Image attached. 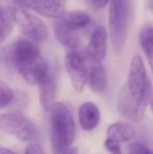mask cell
I'll use <instances>...</instances> for the list:
<instances>
[{"instance_id":"cell-16","label":"cell","mask_w":153,"mask_h":154,"mask_svg":"<svg viewBox=\"0 0 153 154\" xmlns=\"http://www.w3.org/2000/svg\"><path fill=\"white\" fill-rule=\"evenodd\" d=\"M38 86L39 100H40L41 106L44 110H48L55 104L56 90H57V86H56V82L53 75H50L48 79H46Z\"/></svg>"},{"instance_id":"cell-14","label":"cell","mask_w":153,"mask_h":154,"mask_svg":"<svg viewBox=\"0 0 153 154\" xmlns=\"http://www.w3.org/2000/svg\"><path fill=\"white\" fill-rule=\"evenodd\" d=\"M87 84L91 91L96 93L104 91L107 86V72L103 65L94 64V66L89 69Z\"/></svg>"},{"instance_id":"cell-20","label":"cell","mask_w":153,"mask_h":154,"mask_svg":"<svg viewBox=\"0 0 153 154\" xmlns=\"http://www.w3.org/2000/svg\"><path fill=\"white\" fill-rule=\"evenodd\" d=\"M15 99V92L4 82H0V108H5Z\"/></svg>"},{"instance_id":"cell-13","label":"cell","mask_w":153,"mask_h":154,"mask_svg":"<svg viewBox=\"0 0 153 154\" xmlns=\"http://www.w3.org/2000/svg\"><path fill=\"white\" fill-rule=\"evenodd\" d=\"M57 20H59L69 31L78 32L87 27L91 23V17L83 11H72L65 12Z\"/></svg>"},{"instance_id":"cell-3","label":"cell","mask_w":153,"mask_h":154,"mask_svg":"<svg viewBox=\"0 0 153 154\" xmlns=\"http://www.w3.org/2000/svg\"><path fill=\"white\" fill-rule=\"evenodd\" d=\"M109 35L115 51H122L128 32V8L125 0H110L108 13Z\"/></svg>"},{"instance_id":"cell-8","label":"cell","mask_w":153,"mask_h":154,"mask_svg":"<svg viewBox=\"0 0 153 154\" xmlns=\"http://www.w3.org/2000/svg\"><path fill=\"white\" fill-rule=\"evenodd\" d=\"M150 81L148 79L144 61L139 56H134L129 65L128 79L126 86L129 92L135 97H141L147 89Z\"/></svg>"},{"instance_id":"cell-1","label":"cell","mask_w":153,"mask_h":154,"mask_svg":"<svg viewBox=\"0 0 153 154\" xmlns=\"http://www.w3.org/2000/svg\"><path fill=\"white\" fill-rule=\"evenodd\" d=\"M49 111V136L53 154H63L72 148L76 136V124L70 105L55 103Z\"/></svg>"},{"instance_id":"cell-27","label":"cell","mask_w":153,"mask_h":154,"mask_svg":"<svg viewBox=\"0 0 153 154\" xmlns=\"http://www.w3.org/2000/svg\"><path fill=\"white\" fill-rule=\"evenodd\" d=\"M149 8H151V11L153 12V0H149Z\"/></svg>"},{"instance_id":"cell-21","label":"cell","mask_w":153,"mask_h":154,"mask_svg":"<svg viewBox=\"0 0 153 154\" xmlns=\"http://www.w3.org/2000/svg\"><path fill=\"white\" fill-rule=\"evenodd\" d=\"M127 152H128V154H153V152L149 148H147L145 145L137 142H133L129 144L128 147H127Z\"/></svg>"},{"instance_id":"cell-5","label":"cell","mask_w":153,"mask_h":154,"mask_svg":"<svg viewBox=\"0 0 153 154\" xmlns=\"http://www.w3.org/2000/svg\"><path fill=\"white\" fill-rule=\"evenodd\" d=\"M0 127L6 134L22 142H36L40 138L37 126L21 112L14 111L0 116Z\"/></svg>"},{"instance_id":"cell-7","label":"cell","mask_w":153,"mask_h":154,"mask_svg":"<svg viewBox=\"0 0 153 154\" xmlns=\"http://www.w3.org/2000/svg\"><path fill=\"white\" fill-rule=\"evenodd\" d=\"M2 56L10 60L14 66L18 69L29 64L40 57L39 48L34 41L29 39H19L12 45L2 49Z\"/></svg>"},{"instance_id":"cell-12","label":"cell","mask_w":153,"mask_h":154,"mask_svg":"<svg viewBox=\"0 0 153 154\" xmlns=\"http://www.w3.org/2000/svg\"><path fill=\"white\" fill-rule=\"evenodd\" d=\"M80 126L85 131H92L98 127L101 120V113L98 106L92 102L82 104L78 111Z\"/></svg>"},{"instance_id":"cell-9","label":"cell","mask_w":153,"mask_h":154,"mask_svg":"<svg viewBox=\"0 0 153 154\" xmlns=\"http://www.w3.org/2000/svg\"><path fill=\"white\" fill-rule=\"evenodd\" d=\"M13 2L47 18L58 19L65 13L66 0H13Z\"/></svg>"},{"instance_id":"cell-17","label":"cell","mask_w":153,"mask_h":154,"mask_svg":"<svg viewBox=\"0 0 153 154\" xmlns=\"http://www.w3.org/2000/svg\"><path fill=\"white\" fill-rule=\"evenodd\" d=\"M106 137L120 143H125L134 137V130L128 124L113 123L107 128Z\"/></svg>"},{"instance_id":"cell-23","label":"cell","mask_w":153,"mask_h":154,"mask_svg":"<svg viewBox=\"0 0 153 154\" xmlns=\"http://www.w3.org/2000/svg\"><path fill=\"white\" fill-rule=\"evenodd\" d=\"M24 154H44V152H43L40 145L36 144V143H32L26 147Z\"/></svg>"},{"instance_id":"cell-18","label":"cell","mask_w":153,"mask_h":154,"mask_svg":"<svg viewBox=\"0 0 153 154\" xmlns=\"http://www.w3.org/2000/svg\"><path fill=\"white\" fill-rule=\"evenodd\" d=\"M139 44L153 73V26H146L139 32Z\"/></svg>"},{"instance_id":"cell-15","label":"cell","mask_w":153,"mask_h":154,"mask_svg":"<svg viewBox=\"0 0 153 154\" xmlns=\"http://www.w3.org/2000/svg\"><path fill=\"white\" fill-rule=\"evenodd\" d=\"M54 32L57 40L68 49L80 48V39L75 34L76 32L67 29L59 20L54 23Z\"/></svg>"},{"instance_id":"cell-4","label":"cell","mask_w":153,"mask_h":154,"mask_svg":"<svg viewBox=\"0 0 153 154\" xmlns=\"http://www.w3.org/2000/svg\"><path fill=\"white\" fill-rule=\"evenodd\" d=\"M152 100L153 86L151 82L141 97H133L125 84L118 95V109L123 116L133 122H139L143 119L147 107L151 104Z\"/></svg>"},{"instance_id":"cell-19","label":"cell","mask_w":153,"mask_h":154,"mask_svg":"<svg viewBox=\"0 0 153 154\" xmlns=\"http://www.w3.org/2000/svg\"><path fill=\"white\" fill-rule=\"evenodd\" d=\"M14 20L8 12V8L2 6L0 10V26H1V34H0V42L3 43L6 40L10 34L14 29Z\"/></svg>"},{"instance_id":"cell-11","label":"cell","mask_w":153,"mask_h":154,"mask_svg":"<svg viewBox=\"0 0 153 154\" xmlns=\"http://www.w3.org/2000/svg\"><path fill=\"white\" fill-rule=\"evenodd\" d=\"M21 77L32 85H40L51 75L48 63L39 57L35 61L18 69Z\"/></svg>"},{"instance_id":"cell-6","label":"cell","mask_w":153,"mask_h":154,"mask_svg":"<svg viewBox=\"0 0 153 154\" xmlns=\"http://www.w3.org/2000/svg\"><path fill=\"white\" fill-rule=\"evenodd\" d=\"M87 57L81 48L68 49L64 57L65 68L75 91L82 92L88 82L89 70L87 67Z\"/></svg>"},{"instance_id":"cell-25","label":"cell","mask_w":153,"mask_h":154,"mask_svg":"<svg viewBox=\"0 0 153 154\" xmlns=\"http://www.w3.org/2000/svg\"><path fill=\"white\" fill-rule=\"evenodd\" d=\"M0 154H17V153H15L14 151L10 150V149H8V148L1 147V148H0Z\"/></svg>"},{"instance_id":"cell-28","label":"cell","mask_w":153,"mask_h":154,"mask_svg":"<svg viewBox=\"0 0 153 154\" xmlns=\"http://www.w3.org/2000/svg\"><path fill=\"white\" fill-rule=\"evenodd\" d=\"M150 106H151V109H152V112H153V100H152L151 104H150Z\"/></svg>"},{"instance_id":"cell-24","label":"cell","mask_w":153,"mask_h":154,"mask_svg":"<svg viewBox=\"0 0 153 154\" xmlns=\"http://www.w3.org/2000/svg\"><path fill=\"white\" fill-rule=\"evenodd\" d=\"M109 1H110V0H92L93 4L96 6V8H105V6H106L107 4L109 3Z\"/></svg>"},{"instance_id":"cell-26","label":"cell","mask_w":153,"mask_h":154,"mask_svg":"<svg viewBox=\"0 0 153 154\" xmlns=\"http://www.w3.org/2000/svg\"><path fill=\"white\" fill-rule=\"evenodd\" d=\"M63 154H79V150H78L77 147H74V148H70L69 150L66 151V152Z\"/></svg>"},{"instance_id":"cell-10","label":"cell","mask_w":153,"mask_h":154,"mask_svg":"<svg viewBox=\"0 0 153 154\" xmlns=\"http://www.w3.org/2000/svg\"><path fill=\"white\" fill-rule=\"evenodd\" d=\"M107 40H108V32L102 25L96 27L91 32L85 51L86 57L91 63L100 64L106 57Z\"/></svg>"},{"instance_id":"cell-22","label":"cell","mask_w":153,"mask_h":154,"mask_svg":"<svg viewBox=\"0 0 153 154\" xmlns=\"http://www.w3.org/2000/svg\"><path fill=\"white\" fill-rule=\"evenodd\" d=\"M104 147L106 150L111 154H122V148H121V143L118 140L107 138L104 142Z\"/></svg>"},{"instance_id":"cell-2","label":"cell","mask_w":153,"mask_h":154,"mask_svg":"<svg viewBox=\"0 0 153 154\" xmlns=\"http://www.w3.org/2000/svg\"><path fill=\"white\" fill-rule=\"evenodd\" d=\"M8 10L14 20L15 24L19 27L25 38L34 42H43L48 36V29L38 16L29 12V8L16 4L8 6Z\"/></svg>"}]
</instances>
